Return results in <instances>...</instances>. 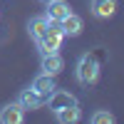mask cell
Instances as JSON below:
<instances>
[{"label":"cell","mask_w":124,"mask_h":124,"mask_svg":"<svg viewBox=\"0 0 124 124\" xmlns=\"http://www.w3.org/2000/svg\"><path fill=\"white\" fill-rule=\"evenodd\" d=\"M75 79L79 82V85H85V87L94 85V82L99 79V60L94 55L85 52L77 60V65H75Z\"/></svg>","instance_id":"6da1fadb"},{"label":"cell","mask_w":124,"mask_h":124,"mask_svg":"<svg viewBox=\"0 0 124 124\" xmlns=\"http://www.w3.org/2000/svg\"><path fill=\"white\" fill-rule=\"evenodd\" d=\"M62 42H65V32H62V27H57L55 23H50L47 32L37 40V47L42 55H50V52H57V50L62 47Z\"/></svg>","instance_id":"7a4b0ae2"},{"label":"cell","mask_w":124,"mask_h":124,"mask_svg":"<svg viewBox=\"0 0 124 124\" xmlns=\"http://www.w3.org/2000/svg\"><path fill=\"white\" fill-rule=\"evenodd\" d=\"M45 104H50V109L52 112H60V109H65V107H72V104H77V97L75 94H70V92H65V89H52L47 94V102Z\"/></svg>","instance_id":"3957f363"},{"label":"cell","mask_w":124,"mask_h":124,"mask_svg":"<svg viewBox=\"0 0 124 124\" xmlns=\"http://www.w3.org/2000/svg\"><path fill=\"white\" fill-rule=\"evenodd\" d=\"M0 122L3 124H23L25 122V107L20 102H10L0 109Z\"/></svg>","instance_id":"277c9868"},{"label":"cell","mask_w":124,"mask_h":124,"mask_svg":"<svg viewBox=\"0 0 124 124\" xmlns=\"http://www.w3.org/2000/svg\"><path fill=\"white\" fill-rule=\"evenodd\" d=\"M17 102H20V104L25 107V112H27V109H40V107L47 102V97H45V94H40V92H35L32 87H27V89L20 92Z\"/></svg>","instance_id":"5b68a950"},{"label":"cell","mask_w":124,"mask_h":124,"mask_svg":"<svg viewBox=\"0 0 124 124\" xmlns=\"http://www.w3.org/2000/svg\"><path fill=\"white\" fill-rule=\"evenodd\" d=\"M117 0H92V5H89V10H92V15L94 17H99V20H109L112 15L117 13Z\"/></svg>","instance_id":"8992f818"},{"label":"cell","mask_w":124,"mask_h":124,"mask_svg":"<svg viewBox=\"0 0 124 124\" xmlns=\"http://www.w3.org/2000/svg\"><path fill=\"white\" fill-rule=\"evenodd\" d=\"M40 70L45 72V75H60L62 70H65V60L60 57V52H50V55H42V65Z\"/></svg>","instance_id":"52a82bcc"},{"label":"cell","mask_w":124,"mask_h":124,"mask_svg":"<svg viewBox=\"0 0 124 124\" xmlns=\"http://www.w3.org/2000/svg\"><path fill=\"white\" fill-rule=\"evenodd\" d=\"M70 15V5L65 3V0H47V13L45 17L50 20V23H60L62 17Z\"/></svg>","instance_id":"ba28073f"},{"label":"cell","mask_w":124,"mask_h":124,"mask_svg":"<svg viewBox=\"0 0 124 124\" xmlns=\"http://www.w3.org/2000/svg\"><path fill=\"white\" fill-rule=\"evenodd\" d=\"M60 27H62V32H65V37H77L82 32V27H85V23H82V17L75 15V13H70L67 17H62L60 20Z\"/></svg>","instance_id":"9c48e42d"},{"label":"cell","mask_w":124,"mask_h":124,"mask_svg":"<svg viewBox=\"0 0 124 124\" xmlns=\"http://www.w3.org/2000/svg\"><path fill=\"white\" fill-rule=\"evenodd\" d=\"M47 27H50V20H47L45 15H37V17H30V23H27V32H30V37L37 42V40L47 32Z\"/></svg>","instance_id":"30bf717a"},{"label":"cell","mask_w":124,"mask_h":124,"mask_svg":"<svg viewBox=\"0 0 124 124\" xmlns=\"http://www.w3.org/2000/svg\"><path fill=\"white\" fill-rule=\"evenodd\" d=\"M55 119H57L60 124H75V122H79V119H82V109H79V104L65 107V109L55 112Z\"/></svg>","instance_id":"8fae6325"},{"label":"cell","mask_w":124,"mask_h":124,"mask_svg":"<svg viewBox=\"0 0 124 124\" xmlns=\"http://www.w3.org/2000/svg\"><path fill=\"white\" fill-rule=\"evenodd\" d=\"M30 87H32L35 92H40V94H50V92H52L55 89V77L52 75H45V72H40V75L32 79V85H30Z\"/></svg>","instance_id":"7c38bea8"},{"label":"cell","mask_w":124,"mask_h":124,"mask_svg":"<svg viewBox=\"0 0 124 124\" xmlns=\"http://www.w3.org/2000/svg\"><path fill=\"white\" fill-rule=\"evenodd\" d=\"M89 122L92 124H112V122H114V114L107 112V109H99V112H94V114L89 117Z\"/></svg>","instance_id":"4fadbf2b"},{"label":"cell","mask_w":124,"mask_h":124,"mask_svg":"<svg viewBox=\"0 0 124 124\" xmlns=\"http://www.w3.org/2000/svg\"><path fill=\"white\" fill-rule=\"evenodd\" d=\"M42 3H47V0H42Z\"/></svg>","instance_id":"5bb4252c"}]
</instances>
